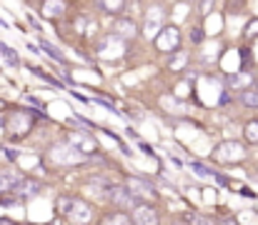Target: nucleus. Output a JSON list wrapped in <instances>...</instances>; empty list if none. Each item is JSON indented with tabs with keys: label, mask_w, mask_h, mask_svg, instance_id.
<instances>
[{
	"label": "nucleus",
	"mask_w": 258,
	"mask_h": 225,
	"mask_svg": "<svg viewBox=\"0 0 258 225\" xmlns=\"http://www.w3.org/2000/svg\"><path fill=\"white\" fill-rule=\"evenodd\" d=\"M213 158H216L218 163H223V165H236V163H241V160L246 158V148H243L241 143H236V140H226V143L216 145Z\"/></svg>",
	"instance_id": "4"
},
{
	"label": "nucleus",
	"mask_w": 258,
	"mask_h": 225,
	"mask_svg": "<svg viewBox=\"0 0 258 225\" xmlns=\"http://www.w3.org/2000/svg\"><path fill=\"white\" fill-rule=\"evenodd\" d=\"M98 8L110 13V15H118V13L125 10V3H120V0H103V3H98Z\"/></svg>",
	"instance_id": "17"
},
{
	"label": "nucleus",
	"mask_w": 258,
	"mask_h": 225,
	"mask_svg": "<svg viewBox=\"0 0 258 225\" xmlns=\"http://www.w3.org/2000/svg\"><path fill=\"white\" fill-rule=\"evenodd\" d=\"M243 138L251 143V145H258V120H248L243 125Z\"/></svg>",
	"instance_id": "18"
},
{
	"label": "nucleus",
	"mask_w": 258,
	"mask_h": 225,
	"mask_svg": "<svg viewBox=\"0 0 258 225\" xmlns=\"http://www.w3.org/2000/svg\"><path fill=\"white\" fill-rule=\"evenodd\" d=\"M185 223L188 225H216V220L208 218V215H201V213H185Z\"/></svg>",
	"instance_id": "20"
},
{
	"label": "nucleus",
	"mask_w": 258,
	"mask_h": 225,
	"mask_svg": "<svg viewBox=\"0 0 258 225\" xmlns=\"http://www.w3.org/2000/svg\"><path fill=\"white\" fill-rule=\"evenodd\" d=\"M108 200H110V203H113V205H115L120 213H128V210L133 213V210L141 205V203H138V200H136V198H133V195L125 190V188H123V183H120V185H115V188L108 193Z\"/></svg>",
	"instance_id": "7"
},
{
	"label": "nucleus",
	"mask_w": 258,
	"mask_h": 225,
	"mask_svg": "<svg viewBox=\"0 0 258 225\" xmlns=\"http://www.w3.org/2000/svg\"><path fill=\"white\" fill-rule=\"evenodd\" d=\"M131 225H161V218H158V210L153 205H146L141 203L133 213H131Z\"/></svg>",
	"instance_id": "10"
},
{
	"label": "nucleus",
	"mask_w": 258,
	"mask_h": 225,
	"mask_svg": "<svg viewBox=\"0 0 258 225\" xmlns=\"http://www.w3.org/2000/svg\"><path fill=\"white\" fill-rule=\"evenodd\" d=\"M0 55L5 58V63H8V65H18V63H20V60H18V55H15V50H13V48H8V45H3V43H0Z\"/></svg>",
	"instance_id": "23"
},
{
	"label": "nucleus",
	"mask_w": 258,
	"mask_h": 225,
	"mask_svg": "<svg viewBox=\"0 0 258 225\" xmlns=\"http://www.w3.org/2000/svg\"><path fill=\"white\" fill-rule=\"evenodd\" d=\"M100 225H131V218L125 215V213H120V210H115V213H108Z\"/></svg>",
	"instance_id": "15"
},
{
	"label": "nucleus",
	"mask_w": 258,
	"mask_h": 225,
	"mask_svg": "<svg viewBox=\"0 0 258 225\" xmlns=\"http://www.w3.org/2000/svg\"><path fill=\"white\" fill-rule=\"evenodd\" d=\"M43 190V183L38 180V178H23L20 183H18V188L13 190V198L15 200H30V198H35L38 193Z\"/></svg>",
	"instance_id": "9"
},
{
	"label": "nucleus",
	"mask_w": 258,
	"mask_h": 225,
	"mask_svg": "<svg viewBox=\"0 0 258 225\" xmlns=\"http://www.w3.org/2000/svg\"><path fill=\"white\" fill-rule=\"evenodd\" d=\"M3 108H5V100H3V98H0V113H3Z\"/></svg>",
	"instance_id": "32"
},
{
	"label": "nucleus",
	"mask_w": 258,
	"mask_h": 225,
	"mask_svg": "<svg viewBox=\"0 0 258 225\" xmlns=\"http://www.w3.org/2000/svg\"><path fill=\"white\" fill-rule=\"evenodd\" d=\"M223 225H238V223H236V220H226Z\"/></svg>",
	"instance_id": "33"
},
{
	"label": "nucleus",
	"mask_w": 258,
	"mask_h": 225,
	"mask_svg": "<svg viewBox=\"0 0 258 225\" xmlns=\"http://www.w3.org/2000/svg\"><path fill=\"white\" fill-rule=\"evenodd\" d=\"M5 155H8V160H18V150L8 148V150H5Z\"/></svg>",
	"instance_id": "28"
},
{
	"label": "nucleus",
	"mask_w": 258,
	"mask_h": 225,
	"mask_svg": "<svg viewBox=\"0 0 258 225\" xmlns=\"http://www.w3.org/2000/svg\"><path fill=\"white\" fill-rule=\"evenodd\" d=\"M180 43H183V35H180V30H178L175 25H166V28L158 33V38L153 40V45H156L161 53L171 55V58L175 55V53H178Z\"/></svg>",
	"instance_id": "3"
},
{
	"label": "nucleus",
	"mask_w": 258,
	"mask_h": 225,
	"mask_svg": "<svg viewBox=\"0 0 258 225\" xmlns=\"http://www.w3.org/2000/svg\"><path fill=\"white\" fill-rule=\"evenodd\" d=\"M0 135H5V118H3V113H0Z\"/></svg>",
	"instance_id": "29"
},
{
	"label": "nucleus",
	"mask_w": 258,
	"mask_h": 225,
	"mask_svg": "<svg viewBox=\"0 0 258 225\" xmlns=\"http://www.w3.org/2000/svg\"><path fill=\"white\" fill-rule=\"evenodd\" d=\"M173 225H188V223L185 220H178V223H173Z\"/></svg>",
	"instance_id": "34"
},
{
	"label": "nucleus",
	"mask_w": 258,
	"mask_h": 225,
	"mask_svg": "<svg viewBox=\"0 0 258 225\" xmlns=\"http://www.w3.org/2000/svg\"><path fill=\"white\" fill-rule=\"evenodd\" d=\"M123 188H125L138 203H143V200H156V198H158L156 188H153L148 180L136 178V175H125V178H123Z\"/></svg>",
	"instance_id": "2"
},
{
	"label": "nucleus",
	"mask_w": 258,
	"mask_h": 225,
	"mask_svg": "<svg viewBox=\"0 0 258 225\" xmlns=\"http://www.w3.org/2000/svg\"><path fill=\"white\" fill-rule=\"evenodd\" d=\"M71 225H88L93 220V208L83 203V200H73V208H71V213H68V218H66Z\"/></svg>",
	"instance_id": "11"
},
{
	"label": "nucleus",
	"mask_w": 258,
	"mask_h": 225,
	"mask_svg": "<svg viewBox=\"0 0 258 225\" xmlns=\"http://www.w3.org/2000/svg\"><path fill=\"white\" fill-rule=\"evenodd\" d=\"M163 20H166V13H163V8H161V5L148 8V13L143 15V35H146L148 40H156V38H158V33L166 28V25H163Z\"/></svg>",
	"instance_id": "5"
},
{
	"label": "nucleus",
	"mask_w": 258,
	"mask_h": 225,
	"mask_svg": "<svg viewBox=\"0 0 258 225\" xmlns=\"http://www.w3.org/2000/svg\"><path fill=\"white\" fill-rule=\"evenodd\" d=\"M23 178H25L23 173H15V170H0V193H3V195H13V190L18 188V183H20Z\"/></svg>",
	"instance_id": "13"
},
{
	"label": "nucleus",
	"mask_w": 258,
	"mask_h": 225,
	"mask_svg": "<svg viewBox=\"0 0 258 225\" xmlns=\"http://www.w3.org/2000/svg\"><path fill=\"white\" fill-rule=\"evenodd\" d=\"M33 125H35V110H13L5 115V135L15 140L30 135Z\"/></svg>",
	"instance_id": "1"
},
{
	"label": "nucleus",
	"mask_w": 258,
	"mask_h": 225,
	"mask_svg": "<svg viewBox=\"0 0 258 225\" xmlns=\"http://www.w3.org/2000/svg\"><path fill=\"white\" fill-rule=\"evenodd\" d=\"M0 225H18V223H13L10 218H0Z\"/></svg>",
	"instance_id": "31"
},
{
	"label": "nucleus",
	"mask_w": 258,
	"mask_h": 225,
	"mask_svg": "<svg viewBox=\"0 0 258 225\" xmlns=\"http://www.w3.org/2000/svg\"><path fill=\"white\" fill-rule=\"evenodd\" d=\"M256 35H258V18H253L246 25V38H256Z\"/></svg>",
	"instance_id": "25"
},
{
	"label": "nucleus",
	"mask_w": 258,
	"mask_h": 225,
	"mask_svg": "<svg viewBox=\"0 0 258 225\" xmlns=\"http://www.w3.org/2000/svg\"><path fill=\"white\" fill-rule=\"evenodd\" d=\"M136 33H138V25H136L131 18H123V20L118 23V30H115V35H120L123 40H125V38H133Z\"/></svg>",
	"instance_id": "14"
},
{
	"label": "nucleus",
	"mask_w": 258,
	"mask_h": 225,
	"mask_svg": "<svg viewBox=\"0 0 258 225\" xmlns=\"http://www.w3.org/2000/svg\"><path fill=\"white\" fill-rule=\"evenodd\" d=\"M73 200H76V198H71V195L58 198V200H55V213H58L60 218H68V213H71V208H73Z\"/></svg>",
	"instance_id": "16"
},
{
	"label": "nucleus",
	"mask_w": 258,
	"mask_h": 225,
	"mask_svg": "<svg viewBox=\"0 0 258 225\" xmlns=\"http://www.w3.org/2000/svg\"><path fill=\"white\" fill-rule=\"evenodd\" d=\"M43 10L48 18H58L60 13H66V5L63 3H43Z\"/></svg>",
	"instance_id": "22"
},
{
	"label": "nucleus",
	"mask_w": 258,
	"mask_h": 225,
	"mask_svg": "<svg viewBox=\"0 0 258 225\" xmlns=\"http://www.w3.org/2000/svg\"><path fill=\"white\" fill-rule=\"evenodd\" d=\"M141 150H143V153H148V155H153V150H151V145H146V143H141Z\"/></svg>",
	"instance_id": "30"
},
{
	"label": "nucleus",
	"mask_w": 258,
	"mask_h": 225,
	"mask_svg": "<svg viewBox=\"0 0 258 225\" xmlns=\"http://www.w3.org/2000/svg\"><path fill=\"white\" fill-rule=\"evenodd\" d=\"M241 100H243V105H248V108H258V88L243 90V93H241Z\"/></svg>",
	"instance_id": "21"
},
{
	"label": "nucleus",
	"mask_w": 258,
	"mask_h": 225,
	"mask_svg": "<svg viewBox=\"0 0 258 225\" xmlns=\"http://www.w3.org/2000/svg\"><path fill=\"white\" fill-rule=\"evenodd\" d=\"M125 40L120 38V35H115V33H108L103 40H100V45H98V55L100 58H105V60H115V58H120V55H125Z\"/></svg>",
	"instance_id": "6"
},
{
	"label": "nucleus",
	"mask_w": 258,
	"mask_h": 225,
	"mask_svg": "<svg viewBox=\"0 0 258 225\" xmlns=\"http://www.w3.org/2000/svg\"><path fill=\"white\" fill-rule=\"evenodd\" d=\"M175 58V55H173ZM185 60H188V55H183V58H175V60H171V70H178V68H183L185 65Z\"/></svg>",
	"instance_id": "26"
},
{
	"label": "nucleus",
	"mask_w": 258,
	"mask_h": 225,
	"mask_svg": "<svg viewBox=\"0 0 258 225\" xmlns=\"http://www.w3.org/2000/svg\"><path fill=\"white\" fill-rule=\"evenodd\" d=\"M190 168H193L201 178H213V170H211V168H206V165H201V163H190Z\"/></svg>",
	"instance_id": "24"
},
{
	"label": "nucleus",
	"mask_w": 258,
	"mask_h": 225,
	"mask_svg": "<svg viewBox=\"0 0 258 225\" xmlns=\"http://www.w3.org/2000/svg\"><path fill=\"white\" fill-rule=\"evenodd\" d=\"M50 158L55 160V163H63V165H71V163H81L86 155L83 153H78V150L73 148V145H53L50 150Z\"/></svg>",
	"instance_id": "12"
},
{
	"label": "nucleus",
	"mask_w": 258,
	"mask_h": 225,
	"mask_svg": "<svg viewBox=\"0 0 258 225\" xmlns=\"http://www.w3.org/2000/svg\"><path fill=\"white\" fill-rule=\"evenodd\" d=\"M68 145H73V148L78 150V153H83V155L95 153V148H98L95 138H93L90 133H86V130H71V133H68Z\"/></svg>",
	"instance_id": "8"
},
{
	"label": "nucleus",
	"mask_w": 258,
	"mask_h": 225,
	"mask_svg": "<svg viewBox=\"0 0 258 225\" xmlns=\"http://www.w3.org/2000/svg\"><path fill=\"white\" fill-rule=\"evenodd\" d=\"M190 40H193V43H203V30H201V28H193V30H190Z\"/></svg>",
	"instance_id": "27"
},
{
	"label": "nucleus",
	"mask_w": 258,
	"mask_h": 225,
	"mask_svg": "<svg viewBox=\"0 0 258 225\" xmlns=\"http://www.w3.org/2000/svg\"><path fill=\"white\" fill-rule=\"evenodd\" d=\"M40 48H43V50H45V53H48V55H50L55 63H66V55H63V53H60L55 45H50L48 40H43V38H40Z\"/></svg>",
	"instance_id": "19"
}]
</instances>
